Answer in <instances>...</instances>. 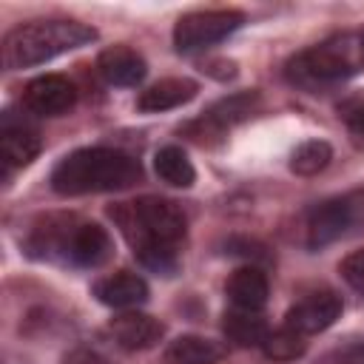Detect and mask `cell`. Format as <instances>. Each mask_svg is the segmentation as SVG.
<instances>
[{"mask_svg":"<svg viewBox=\"0 0 364 364\" xmlns=\"http://www.w3.org/2000/svg\"><path fill=\"white\" fill-rule=\"evenodd\" d=\"M139 162L117 148H80L57 162L51 171V188L60 196H88V193H111L125 191L139 182Z\"/></svg>","mask_w":364,"mask_h":364,"instance_id":"3","label":"cell"},{"mask_svg":"<svg viewBox=\"0 0 364 364\" xmlns=\"http://www.w3.org/2000/svg\"><path fill=\"white\" fill-rule=\"evenodd\" d=\"M364 68V46L361 37H330L299 51L287 63V80L304 91H321L338 85Z\"/></svg>","mask_w":364,"mask_h":364,"instance_id":"5","label":"cell"},{"mask_svg":"<svg viewBox=\"0 0 364 364\" xmlns=\"http://www.w3.org/2000/svg\"><path fill=\"white\" fill-rule=\"evenodd\" d=\"M97 68L102 74V80L108 85H119V88H134L145 80L148 65L142 60V54H136L128 46H111L100 54Z\"/></svg>","mask_w":364,"mask_h":364,"instance_id":"15","label":"cell"},{"mask_svg":"<svg viewBox=\"0 0 364 364\" xmlns=\"http://www.w3.org/2000/svg\"><path fill=\"white\" fill-rule=\"evenodd\" d=\"M338 273H341V279L353 290L364 293V247L361 250H353L350 256H344L341 264H338Z\"/></svg>","mask_w":364,"mask_h":364,"instance_id":"22","label":"cell"},{"mask_svg":"<svg viewBox=\"0 0 364 364\" xmlns=\"http://www.w3.org/2000/svg\"><path fill=\"white\" fill-rule=\"evenodd\" d=\"M154 171L162 182L173 185V188H191L196 179V171L188 159V154L179 145H165L156 151L154 156Z\"/></svg>","mask_w":364,"mask_h":364,"instance_id":"19","label":"cell"},{"mask_svg":"<svg viewBox=\"0 0 364 364\" xmlns=\"http://www.w3.org/2000/svg\"><path fill=\"white\" fill-rule=\"evenodd\" d=\"M333 159V148L324 139H307L290 154V171L299 176H316Z\"/></svg>","mask_w":364,"mask_h":364,"instance_id":"20","label":"cell"},{"mask_svg":"<svg viewBox=\"0 0 364 364\" xmlns=\"http://www.w3.org/2000/svg\"><path fill=\"white\" fill-rule=\"evenodd\" d=\"M77 102V88L63 74H40L23 88V105L34 117L68 114Z\"/></svg>","mask_w":364,"mask_h":364,"instance_id":"8","label":"cell"},{"mask_svg":"<svg viewBox=\"0 0 364 364\" xmlns=\"http://www.w3.org/2000/svg\"><path fill=\"white\" fill-rule=\"evenodd\" d=\"M108 330H111L114 341L122 350H148L165 333V327H162L159 318H154L148 313H139V310H125V313L114 316L111 324H108Z\"/></svg>","mask_w":364,"mask_h":364,"instance_id":"13","label":"cell"},{"mask_svg":"<svg viewBox=\"0 0 364 364\" xmlns=\"http://www.w3.org/2000/svg\"><path fill=\"white\" fill-rule=\"evenodd\" d=\"M245 23V14L236 9H208L182 14L173 26V46L176 51H202L228 34H233Z\"/></svg>","mask_w":364,"mask_h":364,"instance_id":"6","label":"cell"},{"mask_svg":"<svg viewBox=\"0 0 364 364\" xmlns=\"http://www.w3.org/2000/svg\"><path fill=\"white\" fill-rule=\"evenodd\" d=\"M65 364H108V358H102L97 350L80 347V350H74V353L65 355Z\"/></svg>","mask_w":364,"mask_h":364,"instance_id":"24","label":"cell"},{"mask_svg":"<svg viewBox=\"0 0 364 364\" xmlns=\"http://www.w3.org/2000/svg\"><path fill=\"white\" fill-rule=\"evenodd\" d=\"M358 225L355 202L353 196H338L316 205L307 216V245L310 247H324L336 239H341L350 228Z\"/></svg>","mask_w":364,"mask_h":364,"instance_id":"9","label":"cell"},{"mask_svg":"<svg viewBox=\"0 0 364 364\" xmlns=\"http://www.w3.org/2000/svg\"><path fill=\"white\" fill-rule=\"evenodd\" d=\"M304 338L307 336H301V333H296L290 327H279V330H270L267 333V338L262 344V353L267 358H273V361H296L307 350V341Z\"/></svg>","mask_w":364,"mask_h":364,"instance_id":"21","label":"cell"},{"mask_svg":"<svg viewBox=\"0 0 364 364\" xmlns=\"http://www.w3.org/2000/svg\"><path fill=\"white\" fill-rule=\"evenodd\" d=\"M222 330L239 347H262L264 338H267V333H270V327L262 318V313L236 310V307L222 316Z\"/></svg>","mask_w":364,"mask_h":364,"instance_id":"17","label":"cell"},{"mask_svg":"<svg viewBox=\"0 0 364 364\" xmlns=\"http://www.w3.org/2000/svg\"><path fill=\"white\" fill-rule=\"evenodd\" d=\"M344 125L350 131V139L364 148V102H355L350 108H344Z\"/></svg>","mask_w":364,"mask_h":364,"instance_id":"23","label":"cell"},{"mask_svg":"<svg viewBox=\"0 0 364 364\" xmlns=\"http://www.w3.org/2000/svg\"><path fill=\"white\" fill-rule=\"evenodd\" d=\"M361 46H364V34H361Z\"/></svg>","mask_w":364,"mask_h":364,"instance_id":"26","label":"cell"},{"mask_svg":"<svg viewBox=\"0 0 364 364\" xmlns=\"http://www.w3.org/2000/svg\"><path fill=\"white\" fill-rule=\"evenodd\" d=\"M344 310V301L338 293L333 290H316L304 299H299L287 316H284V327L301 333V336H313V333H321L327 330L330 324H336V318L341 316Z\"/></svg>","mask_w":364,"mask_h":364,"instance_id":"10","label":"cell"},{"mask_svg":"<svg viewBox=\"0 0 364 364\" xmlns=\"http://www.w3.org/2000/svg\"><path fill=\"white\" fill-rule=\"evenodd\" d=\"M338 364H364V344L347 347V350L338 355Z\"/></svg>","mask_w":364,"mask_h":364,"instance_id":"25","label":"cell"},{"mask_svg":"<svg viewBox=\"0 0 364 364\" xmlns=\"http://www.w3.org/2000/svg\"><path fill=\"white\" fill-rule=\"evenodd\" d=\"M108 213L134 247L142 267L156 276H173L179 270V247L185 242L188 222L176 202L162 196H139L134 202L114 205Z\"/></svg>","mask_w":364,"mask_h":364,"instance_id":"1","label":"cell"},{"mask_svg":"<svg viewBox=\"0 0 364 364\" xmlns=\"http://www.w3.org/2000/svg\"><path fill=\"white\" fill-rule=\"evenodd\" d=\"M97 40V28L80 20H31L3 37L6 71L31 68Z\"/></svg>","mask_w":364,"mask_h":364,"instance_id":"4","label":"cell"},{"mask_svg":"<svg viewBox=\"0 0 364 364\" xmlns=\"http://www.w3.org/2000/svg\"><path fill=\"white\" fill-rule=\"evenodd\" d=\"M199 85L188 77H165L159 82H154L151 88H145L136 100V108L142 114H159V111H171L179 108L185 102H191L196 97Z\"/></svg>","mask_w":364,"mask_h":364,"instance_id":"16","label":"cell"},{"mask_svg":"<svg viewBox=\"0 0 364 364\" xmlns=\"http://www.w3.org/2000/svg\"><path fill=\"white\" fill-rule=\"evenodd\" d=\"M222 358V347L202 336H179L165 347V364H216Z\"/></svg>","mask_w":364,"mask_h":364,"instance_id":"18","label":"cell"},{"mask_svg":"<svg viewBox=\"0 0 364 364\" xmlns=\"http://www.w3.org/2000/svg\"><path fill=\"white\" fill-rule=\"evenodd\" d=\"M267 293H270V284L259 264L236 267L225 282V296L236 310L262 313V307L267 304Z\"/></svg>","mask_w":364,"mask_h":364,"instance_id":"12","label":"cell"},{"mask_svg":"<svg viewBox=\"0 0 364 364\" xmlns=\"http://www.w3.org/2000/svg\"><path fill=\"white\" fill-rule=\"evenodd\" d=\"M26 250L28 256L43 262L68 267H100L111 259L114 242L97 222L80 219L74 213H48L31 228Z\"/></svg>","mask_w":364,"mask_h":364,"instance_id":"2","label":"cell"},{"mask_svg":"<svg viewBox=\"0 0 364 364\" xmlns=\"http://www.w3.org/2000/svg\"><path fill=\"white\" fill-rule=\"evenodd\" d=\"M94 296L105 307L131 310V307H139L148 301V284L142 276H136L131 270H117V273L94 282Z\"/></svg>","mask_w":364,"mask_h":364,"instance_id":"14","label":"cell"},{"mask_svg":"<svg viewBox=\"0 0 364 364\" xmlns=\"http://www.w3.org/2000/svg\"><path fill=\"white\" fill-rule=\"evenodd\" d=\"M40 148H43L40 131L23 117H14L11 111H6L0 119V159L6 171L26 168L40 154Z\"/></svg>","mask_w":364,"mask_h":364,"instance_id":"11","label":"cell"},{"mask_svg":"<svg viewBox=\"0 0 364 364\" xmlns=\"http://www.w3.org/2000/svg\"><path fill=\"white\" fill-rule=\"evenodd\" d=\"M259 108V94L256 91H245V94H230L219 102H213L199 119L185 125V134L196 142H210V139H222L236 122L247 119L253 111Z\"/></svg>","mask_w":364,"mask_h":364,"instance_id":"7","label":"cell"}]
</instances>
